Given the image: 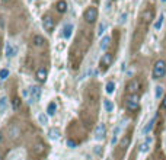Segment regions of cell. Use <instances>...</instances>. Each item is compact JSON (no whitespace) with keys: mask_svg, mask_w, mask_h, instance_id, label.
I'll return each instance as SVG.
<instances>
[{"mask_svg":"<svg viewBox=\"0 0 166 160\" xmlns=\"http://www.w3.org/2000/svg\"><path fill=\"white\" fill-rule=\"evenodd\" d=\"M166 74V63L163 60H157L153 66V72H152V76L153 79H162Z\"/></svg>","mask_w":166,"mask_h":160,"instance_id":"obj_1","label":"cell"},{"mask_svg":"<svg viewBox=\"0 0 166 160\" xmlns=\"http://www.w3.org/2000/svg\"><path fill=\"white\" fill-rule=\"evenodd\" d=\"M83 19L89 23L95 22V21L98 19V9L93 7V6H92V7H88V9L85 10V13H83Z\"/></svg>","mask_w":166,"mask_h":160,"instance_id":"obj_2","label":"cell"},{"mask_svg":"<svg viewBox=\"0 0 166 160\" xmlns=\"http://www.w3.org/2000/svg\"><path fill=\"white\" fill-rule=\"evenodd\" d=\"M112 61H114V57H112V54H109V53H105V54L102 55L101 61H99L101 68H102V70H106V68H109V66L112 64Z\"/></svg>","mask_w":166,"mask_h":160,"instance_id":"obj_3","label":"cell"},{"mask_svg":"<svg viewBox=\"0 0 166 160\" xmlns=\"http://www.w3.org/2000/svg\"><path fill=\"white\" fill-rule=\"evenodd\" d=\"M138 105H140V99H138V95H131L127 99V108L130 111H137Z\"/></svg>","mask_w":166,"mask_h":160,"instance_id":"obj_4","label":"cell"},{"mask_svg":"<svg viewBox=\"0 0 166 160\" xmlns=\"http://www.w3.org/2000/svg\"><path fill=\"white\" fill-rule=\"evenodd\" d=\"M106 135V125L102 122V124H98V127L95 128V138L96 140H104Z\"/></svg>","mask_w":166,"mask_h":160,"instance_id":"obj_5","label":"cell"},{"mask_svg":"<svg viewBox=\"0 0 166 160\" xmlns=\"http://www.w3.org/2000/svg\"><path fill=\"white\" fill-rule=\"evenodd\" d=\"M42 26L47 32H53L54 29V19L51 16H44L42 18Z\"/></svg>","mask_w":166,"mask_h":160,"instance_id":"obj_6","label":"cell"},{"mask_svg":"<svg viewBox=\"0 0 166 160\" xmlns=\"http://www.w3.org/2000/svg\"><path fill=\"white\" fill-rule=\"evenodd\" d=\"M29 93H31V102H37L41 98V88L39 86H32L29 89Z\"/></svg>","mask_w":166,"mask_h":160,"instance_id":"obj_7","label":"cell"},{"mask_svg":"<svg viewBox=\"0 0 166 160\" xmlns=\"http://www.w3.org/2000/svg\"><path fill=\"white\" fill-rule=\"evenodd\" d=\"M138 89H140V82L138 80H131V82L128 83V86H127V90H128V93H131V95H137L138 92Z\"/></svg>","mask_w":166,"mask_h":160,"instance_id":"obj_8","label":"cell"},{"mask_svg":"<svg viewBox=\"0 0 166 160\" xmlns=\"http://www.w3.org/2000/svg\"><path fill=\"white\" fill-rule=\"evenodd\" d=\"M5 51H6V57H15L16 55V47L12 42H6Z\"/></svg>","mask_w":166,"mask_h":160,"instance_id":"obj_9","label":"cell"},{"mask_svg":"<svg viewBox=\"0 0 166 160\" xmlns=\"http://www.w3.org/2000/svg\"><path fill=\"white\" fill-rule=\"evenodd\" d=\"M155 122H156V116H153V118H152V119H150V121L147 122L146 125H144L143 131H141V133H143V135H147V134H150V131H152V130H153V127H155Z\"/></svg>","mask_w":166,"mask_h":160,"instance_id":"obj_10","label":"cell"},{"mask_svg":"<svg viewBox=\"0 0 166 160\" xmlns=\"http://www.w3.org/2000/svg\"><path fill=\"white\" fill-rule=\"evenodd\" d=\"M55 9H57L58 13H64V12H67V2H64V0H58V2L55 3Z\"/></svg>","mask_w":166,"mask_h":160,"instance_id":"obj_11","label":"cell"},{"mask_svg":"<svg viewBox=\"0 0 166 160\" xmlns=\"http://www.w3.org/2000/svg\"><path fill=\"white\" fill-rule=\"evenodd\" d=\"M152 137H146V140H144V143L140 146V151L141 153H146V151H149V149H150V144H152Z\"/></svg>","mask_w":166,"mask_h":160,"instance_id":"obj_12","label":"cell"},{"mask_svg":"<svg viewBox=\"0 0 166 160\" xmlns=\"http://www.w3.org/2000/svg\"><path fill=\"white\" fill-rule=\"evenodd\" d=\"M72 33H73V25L72 23H67L66 26H64V29H63V37L66 39H70Z\"/></svg>","mask_w":166,"mask_h":160,"instance_id":"obj_13","label":"cell"},{"mask_svg":"<svg viewBox=\"0 0 166 160\" xmlns=\"http://www.w3.org/2000/svg\"><path fill=\"white\" fill-rule=\"evenodd\" d=\"M47 70H45L44 67H41L38 68V72H37V79H38V82H45L47 80Z\"/></svg>","mask_w":166,"mask_h":160,"instance_id":"obj_14","label":"cell"},{"mask_svg":"<svg viewBox=\"0 0 166 160\" xmlns=\"http://www.w3.org/2000/svg\"><path fill=\"white\" fill-rule=\"evenodd\" d=\"M109 44H111V38L109 37H104V38L101 39V50L106 51L108 47H109Z\"/></svg>","mask_w":166,"mask_h":160,"instance_id":"obj_15","label":"cell"},{"mask_svg":"<svg viewBox=\"0 0 166 160\" xmlns=\"http://www.w3.org/2000/svg\"><path fill=\"white\" fill-rule=\"evenodd\" d=\"M48 137H50L51 140H58V138H60V130L51 128L50 131H48Z\"/></svg>","mask_w":166,"mask_h":160,"instance_id":"obj_16","label":"cell"},{"mask_svg":"<svg viewBox=\"0 0 166 160\" xmlns=\"http://www.w3.org/2000/svg\"><path fill=\"white\" fill-rule=\"evenodd\" d=\"M120 131H121V127H120V125H117L115 130H114V134H112V140H111L112 146H114V144H117V141H118V135H120Z\"/></svg>","mask_w":166,"mask_h":160,"instance_id":"obj_17","label":"cell"},{"mask_svg":"<svg viewBox=\"0 0 166 160\" xmlns=\"http://www.w3.org/2000/svg\"><path fill=\"white\" fill-rule=\"evenodd\" d=\"M55 111H57V105H55V102H51V103H48V106H47V114L50 116L55 115Z\"/></svg>","mask_w":166,"mask_h":160,"instance_id":"obj_18","label":"cell"},{"mask_svg":"<svg viewBox=\"0 0 166 160\" xmlns=\"http://www.w3.org/2000/svg\"><path fill=\"white\" fill-rule=\"evenodd\" d=\"M163 19H165V16L163 15H159V18L156 19V22H155V31H160L162 25H163Z\"/></svg>","mask_w":166,"mask_h":160,"instance_id":"obj_19","label":"cell"},{"mask_svg":"<svg viewBox=\"0 0 166 160\" xmlns=\"http://www.w3.org/2000/svg\"><path fill=\"white\" fill-rule=\"evenodd\" d=\"M104 108H105L106 112H112L114 111V103L109 99H104Z\"/></svg>","mask_w":166,"mask_h":160,"instance_id":"obj_20","label":"cell"},{"mask_svg":"<svg viewBox=\"0 0 166 160\" xmlns=\"http://www.w3.org/2000/svg\"><path fill=\"white\" fill-rule=\"evenodd\" d=\"M6 106H7V98H6V96H2V98H0V114L5 112Z\"/></svg>","mask_w":166,"mask_h":160,"instance_id":"obj_21","label":"cell"},{"mask_svg":"<svg viewBox=\"0 0 166 160\" xmlns=\"http://www.w3.org/2000/svg\"><path fill=\"white\" fill-rule=\"evenodd\" d=\"M105 90H106V93H114L115 92V83L114 82H108L106 83V86H105Z\"/></svg>","mask_w":166,"mask_h":160,"instance_id":"obj_22","label":"cell"},{"mask_svg":"<svg viewBox=\"0 0 166 160\" xmlns=\"http://www.w3.org/2000/svg\"><path fill=\"white\" fill-rule=\"evenodd\" d=\"M38 121L41 125H47L48 124V116L45 115V114H39L38 115Z\"/></svg>","mask_w":166,"mask_h":160,"instance_id":"obj_23","label":"cell"},{"mask_svg":"<svg viewBox=\"0 0 166 160\" xmlns=\"http://www.w3.org/2000/svg\"><path fill=\"white\" fill-rule=\"evenodd\" d=\"M34 42H35V45H37V47H41V45H44V44H45V39L42 38V37L37 35V37L34 38Z\"/></svg>","mask_w":166,"mask_h":160,"instance_id":"obj_24","label":"cell"},{"mask_svg":"<svg viewBox=\"0 0 166 160\" xmlns=\"http://www.w3.org/2000/svg\"><path fill=\"white\" fill-rule=\"evenodd\" d=\"M7 77H9V70H7V68H2V70H0V80L3 82V80H6Z\"/></svg>","mask_w":166,"mask_h":160,"instance_id":"obj_25","label":"cell"},{"mask_svg":"<svg viewBox=\"0 0 166 160\" xmlns=\"http://www.w3.org/2000/svg\"><path fill=\"white\" fill-rule=\"evenodd\" d=\"M162 95H163V88L162 86H156V92H155V98L156 99H160Z\"/></svg>","mask_w":166,"mask_h":160,"instance_id":"obj_26","label":"cell"},{"mask_svg":"<svg viewBox=\"0 0 166 160\" xmlns=\"http://www.w3.org/2000/svg\"><path fill=\"white\" fill-rule=\"evenodd\" d=\"M105 29H106V23L105 22H102V23H99V26H98V35H102V33L105 32Z\"/></svg>","mask_w":166,"mask_h":160,"instance_id":"obj_27","label":"cell"},{"mask_svg":"<svg viewBox=\"0 0 166 160\" xmlns=\"http://www.w3.org/2000/svg\"><path fill=\"white\" fill-rule=\"evenodd\" d=\"M127 13H125V12H124V13H121V16H120V23H124L125 22V21H127Z\"/></svg>","mask_w":166,"mask_h":160,"instance_id":"obj_28","label":"cell"},{"mask_svg":"<svg viewBox=\"0 0 166 160\" xmlns=\"http://www.w3.org/2000/svg\"><path fill=\"white\" fill-rule=\"evenodd\" d=\"M150 18H152V12H144V21L146 22H149Z\"/></svg>","mask_w":166,"mask_h":160,"instance_id":"obj_29","label":"cell"},{"mask_svg":"<svg viewBox=\"0 0 166 160\" xmlns=\"http://www.w3.org/2000/svg\"><path fill=\"white\" fill-rule=\"evenodd\" d=\"M19 102H21V100L18 99V98H15V99H13V108H15V109H18V108H19Z\"/></svg>","mask_w":166,"mask_h":160,"instance_id":"obj_30","label":"cell"},{"mask_svg":"<svg viewBox=\"0 0 166 160\" xmlns=\"http://www.w3.org/2000/svg\"><path fill=\"white\" fill-rule=\"evenodd\" d=\"M128 143H130V138H122L121 146H122V147H125V146H128Z\"/></svg>","mask_w":166,"mask_h":160,"instance_id":"obj_31","label":"cell"},{"mask_svg":"<svg viewBox=\"0 0 166 160\" xmlns=\"http://www.w3.org/2000/svg\"><path fill=\"white\" fill-rule=\"evenodd\" d=\"M67 146H70V149H74V146H76V144L73 143L72 140H69V141H67Z\"/></svg>","mask_w":166,"mask_h":160,"instance_id":"obj_32","label":"cell"},{"mask_svg":"<svg viewBox=\"0 0 166 160\" xmlns=\"http://www.w3.org/2000/svg\"><path fill=\"white\" fill-rule=\"evenodd\" d=\"M162 105H163V108L166 109V95H165V98H163V102H162Z\"/></svg>","mask_w":166,"mask_h":160,"instance_id":"obj_33","label":"cell"},{"mask_svg":"<svg viewBox=\"0 0 166 160\" xmlns=\"http://www.w3.org/2000/svg\"><path fill=\"white\" fill-rule=\"evenodd\" d=\"M2 140H3V134L0 133V143H2Z\"/></svg>","mask_w":166,"mask_h":160,"instance_id":"obj_34","label":"cell"},{"mask_svg":"<svg viewBox=\"0 0 166 160\" xmlns=\"http://www.w3.org/2000/svg\"><path fill=\"white\" fill-rule=\"evenodd\" d=\"M160 2H162V3H166V0H160Z\"/></svg>","mask_w":166,"mask_h":160,"instance_id":"obj_35","label":"cell"},{"mask_svg":"<svg viewBox=\"0 0 166 160\" xmlns=\"http://www.w3.org/2000/svg\"><path fill=\"white\" fill-rule=\"evenodd\" d=\"M0 160H2V157H0Z\"/></svg>","mask_w":166,"mask_h":160,"instance_id":"obj_36","label":"cell"},{"mask_svg":"<svg viewBox=\"0 0 166 160\" xmlns=\"http://www.w3.org/2000/svg\"><path fill=\"white\" fill-rule=\"evenodd\" d=\"M5 2H7V0H5Z\"/></svg>","mask_w":166,"mask_h":160,"instance_id":"obj_37","label":"cell"},{"mask_svg":"<svg viewBox=\"0 0 166 160\" xmlns=\"http://www.w3.org/2000/svg\"><path fill=\"white\" fill-rule=\"evenodd\" d=\"M32 2H35V0H32Z\"/></svg>","mask_w":166,"mask_h":160,"instance_id":"obj_38","label":"cell"}]
</instances>
